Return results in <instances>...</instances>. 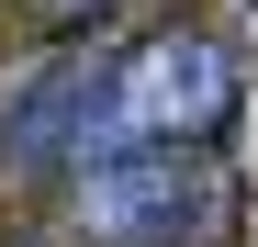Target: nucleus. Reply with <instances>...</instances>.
I'll return each mask as SVG.
<instances>
[{
	"mask_svg": "<svg viewBox=\"0 0 258 247\" xmlns=\"http://www.w3.org/2000/svg\"><path fill=\"white\" fill-rule=\"evenodd\" d=\"M236 112V56L213 45V34H157L112 68L101 90V135L112 146H191L213 124Z\"/></svg>",
	"mask_w": 258,
	"mask_h": 247,
	"instance_id": "f257e3e1",
	"label": "nucleus"
},
{
	"mask_svg": "<svg viewBox=\"0 0 258 247\" xmlns=\"http://www.w3.org/2000/svg\"><path fill=\"white\" fill-rule=\"evenodd\" d=\"M202 225H213V169L191 146H101L79 180L90 247H191Z\"/></svg>",
	"mask_w": 258,
	"mask_h": 247,
	"instance_id": "f03ea898",
	"label": "nucleus"
},
{
	"mask_svg": "<svg viewBox=\"0 0 258 247\" xmlns=\"http://www.w3.org/2000/svg\"><path fill=\"white\" fill-rule=\"evenodd\" d=\"M45 12H56V23H79V12H101V0H45Z\"/></svg>",
	"mask_w": 258,
	"mask_h": 247,
	"instance_id": "20e7f679",
	"label": "nucleus"
},
{
	"mask_svg": "<svg viewBox=\"0 0 258 247\" xmlns=\"http://www.w3.org/2000/svg\"><path fill=\"white\" fill-rule=\"evenodd\" d=\"M101 90L112 68L101 56H34L0 79V169L45 180V169H90L101 157Z\"/></svg>",
	"mask_w": 258,
	"mask_h": 247,
	"instance_id": "7ed1b4c3",
	"label": "nucleus"
}]
</instances>
